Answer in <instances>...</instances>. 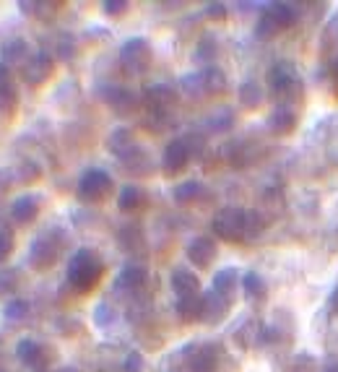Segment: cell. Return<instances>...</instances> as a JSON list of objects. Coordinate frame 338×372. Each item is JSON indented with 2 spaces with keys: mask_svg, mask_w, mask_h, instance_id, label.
<instances>
[{
  "mask_svg": "<svg viewBox=\"0 0 338 372\" xmlns=\"http://www.w3.org/2000/svg\"><path fill=\"white\" fill-rule=\"evenodd\" d=\"M172 289H174L177 299H182V297H198L200 295V282H198V276L190 269H174V273H172Z\"/></svg>",
  "mask_w": 338,
  "mask_h": 372,
  "instance_id": "4fadbf2b",
  "label": "cell"
},
{
  "mask_svg": "<svg viewBox=\"0 0 338 372\" xmlns=\"http://www.w3.org/2000/svg\"><path fill=\"white\" fill-rule=\"evenodd\" d=\"M52 68H55V63H52L50 55H47V52H37V55L29 58V63L24 65V78L29 84L39 86V84H44V81L52 76Z\"/></svg>",
  "mask_w": 338,
  "mask_h": 372,
  "instance_id": "8fae6325",
  "label": "cell"
},
{
  "mask_svg": "<svg viewBox=\"0 0 338 372\" xmlns=\"http://www.w3.org/2000/svg\"><path fill=\"white\" fill-rule=\"evenodd\" d=\"M200 299H203V312H200V321L208 323V325H216V323H221L226 315H229L232 299H229V297H224V295H219L216 289H208Z\"/></svg>",
  "mask_w": 338,
  "mask_h": 372,
  "instance_id": "8992f818",
  "label": "cell"
},
{
  "mask_svg": "<svg viewBox=\"0 0 338 372\" xmlns=\"http://www.w3.org/2000/svg\"><path fill=\"white\" fill-rule=\"evenodd\" d=\"M55 260H57V245L50 243V237H39V240L31 243V247H29V263L34 269L39 271L50 269Z\"/></svg>",
  "mask_w": 338,
  "mask_h": 372,
  "instance_id": "9c48e42d",
  "label": "cell"
},
{
  "mask_svg": "<svg viewBox=\"0 0 338 372\" xmlns=\"http://www.w3.org/2000/svg\"><path fill=\"white\" fill-rule=\"evenodd\" d=\"M112 193V177L104 169H89L78 180V198L86 203H102Z\"/></svg>",
  "mask_w": 338,
  "mask_h": 372,
  "instance_id": "277c9868",
  "label": "cell"
},
{
  "mask_svg": "<svg viewBox=\"0 0 338 372\" xmlns=\"http://www.w3.org/2000/svg\"><path fill=\"white\" fill-rule=\"evenodd\" d=\"M107 146H109V151L117 154L120 159H125L130 151H135V141H133L130 130H125V128L115 130V133L109 136V143H107Z\"/></svg>",
  "mask_w": 338,
  "mask_h": 372,
  "instance_id": "44dd1931",
  "label": "cell"
},
{
  "mask_svg": "<svg viewBox=\"0 0 338 372\" xmlns=\"http://www.w3.org/2000/svg\"><path fill=\"white\" fill-rule=\"evenodd\" d=\"M146 102H148V107L154 110V112H167L169 107L174 104V89L169 86V84H154L151 89L146 91Z\"/></svg>",
  "mask_w": 338,
  "mask_h": 372,
  "instance_id": "5bb4252c",
  "label": "cell"
},
{
  "mask_svg": "<svg viewBox=\"0 0 338 372\" xmlns=\"http://www.w3.org/2000/svg\"><path fill=\"white\" fill-rule=\"evenodd\" d=\"M336 73H338V60H336Z\"/></svg>",
  "mask_w": 338,
  "mask_h": 372,
  "instance_id": "bcb514c9",
  "label": "cell"
},
{
  "mask_svg": "<svg viewBox=\"0 0 338 372\" xmlns=\"http://www.w3.org/2000/svg\"><path fill=\"white\" fill-rule=\"evenodd\" d=\"M187 162H190V146L187 141H172L164 149V156H161V164H164V172L167 175H177L180 169L187 167Z\"/></svg>",
  "mask_w": 338,
  "mask_h": 372,
  "instance_id": "ba28073f",
  "label": "cell"
},
{
  "mask_svg": "<svg viewBox=\"0 0 338 372\" xmlns=\"http://www.w3.org/2000/svg\"><path fill=\"white\" fill-rule=\"evenodd\" d=\"M237 284H239V273H237L234 266H226V269L216 271V276H213V289H216L219 295L229 297V299H232Z\"/></svg>",
  "mask_w": 338,
  "mask_h": 372,
  "instance_id": "ac0fdd59",
  "label": "cell"
},
{
  "mask_svg": "<svg viewBox=\"0 0 338 372\" xmlns=\"http://www.w3.org/2000/svg\"><path fill=\"white\" fill-rule=\"evenodd\" d=\"M60 372H76V370H60Z\"/></svg>",
  "mask_w": 338,
  "mask_h": 372,
  "instance_id": "f6af8a7d",
  "label": "cell"
},
{
  "mask_svg": "<svg viewBox=\"0 0 338 372\" xmlns=\"http://www.w3.org/2000/svg\"><path fill=\"white\" fill-rule=\"evenodd\" d=\"M200 78H203V91L206 94H221V91L226 89V76H224V71H219V68H206L200 73Z\"/></svg>",
  "mask_w": 338,
  "mask_h": 372,
  "instance_id": "603a6c76",
  "label": "cell"
},
{
  "mask_svg": "<svg viewBox=\"0 0 338 372\" xmlns=\"http://www.w3.org/2000/svg\"><path fill=\"white\" fill-rule=\"evenodd\" d=\"M323 372H338V362H330V364H325Z\"/></svg>",
  "mask_w": 338,
  "mask_h": 372,
  "instance_id": "ee69618b",
  "label": "cell"
},
{
  "mask_svg": "<svg viewBox=\"0 0 338 372\" xmlns=\"http://www.w3.org/2000/svg\"><path fill=\"white\" fill-rule=\"evenodd\" d=\"M39 177V169L31 164V162H24L21 164V180L24 182H29V180H37Z\"/></svg>",
  "mask_w": 338,
  "mask_h": 372,
  "instance_id": "60d3db41",
  "label": "cell"
},
{
  "mask_svg": "<svg viewBox=\"0 0 338 372\" xmlns=\"http://www.w3.org/2000/svg\"><path fill=\"white\" fill-rule=\"evenodd\" d=\"M239 102L247 110H255L260 102H263V89L258 86V81H245L239 86Z\"/></svg>",
  "mask_w": 338,
  "mask_h": 372,
  "instance_id": "cb8c5ba5",
  "label": "cell"
},
{
  "mask_svg": "<svg viewBox=\"0 0 338 372\" xmlns=\"http://www.w3.org/2000/svg\"><path fill=\"white\" fill-rule=\"evenodd\" d=\"M190 370L193 372H216V354L211 349H200L195 351V357L190 360Z\"/></svg>",
  "mask_w": 338,
  "mask_h": 372,
  "instance_id": "d4e9b609",
  "label": "cell"
},
{
  "mask_svg": "<svg viewBox=\"0 0 338 372\" xmlns=\"http://www.w3.org/2000/svg\"><path fill=\"white\" fill-rule=\"evenodd\" d=\"M125 372H143V357L138 351H130L125 360Z\"/></svg>",
  "mask_w": 338,
  "mask_h": 372,
  "instance_id": "f35d334b",
  "label": "cell"
},
{
  "mask_svg": "<svg viewBox=\"0 0 338 372\" xmlns=\"http://www.w3.org/2000/svg\"><path fill=\"white\" fill-rule=\"evenodd\" d=\"M265 230V221L260 219L258 211H247V237H255Z\"/></svg>",
  "mask_w": 338,
  "mask_h": 372,
  "instance_id": "836d02e7",
  "label": "cell"
},
{
  "mask_svg": "<svg viewBox=\"0 0 338 372\" xmlns=\"http://www.w3.org/2000/svg\"><path fill=\"white\" fill-rule=\"evenodd\" d=\"M242 292L250 302H263L265 299V292H268V286H265V279L260 276L258 271H247L245 276H242Z\"/></svg>",
  "mask_w": 338,
  "mask_h": 372,
  "instance_id": "2e32d148",
  "label": "cell"
},
{
  "mask_svg": "<svg viewBox=\"0 0 338 372\" xmlns=\"http://www.w3.org/2000/svg\"><path fill=\"white\" fill-rule=\"evenodd\" d=\"M216 253L219 250H216V243L211 237H195L193 243L187 245V258L198 269H208L216 260Z\"/></svg>",
  "mask_w": 338,
  "mask_h": 372,
  "instance_id": "30bf717a",
  "label": "cell"
},
{
  "mask_svg": "<svg viewBox=\"0 0 338 372\" xmlns=\"http://www.w3.org/2000/svg\"><path fill=\"white\" fill-rule=\"evenodd\" d=\"M3 55H5L8 63H21V60H26V55H29V47H26L24 39H11L3 47Z\"/></svg>",
  "mask_w": 338,
  "mask_h": 372,
  "instance_id": "f1b7e54d",
  "label": "cell"
},
{
  "mask_svg": "<svg viewBox=\"0 0 338 372\" xmlns=\"http://www.w3.org/2000/svg\"><path fill=\"white\" fill-rule=\"evenodd\" d=\"M5 86H11V71H8V65H0V89H5Z\"/></svg>",
  "mask_w": 338,
  "mask_h": 372,
  "instance_id": "b9f144b4",
  "label": "cell"
},
{
  "mask_svg": "<svg viewBox=\"0 0 338 372\" xmlns=\"http://www.w3.org/2000/svg\"><path fill=\"white\" fill-rule=\"evenodd\" d=\"M182 86H185V91L187 94H206L203 91V78H200V73H195V76H185L182 78Z\"/></svg>",
  "mask_w": 338,
  "mask_h": 372,
  "instance_id": "d590c367",
  "label": "cell"
},
{
  "mask_svg": "<svg viewBox=\"0 0 338 372\" xmlns=\"http://www.w3.org/2000/svg\"><path fill=\"white\" fill-rule=\"evenodd\" d=\"M104 263L102 258L96 256L89 247L76 250V256L68 263V282L76 292H89L91 286H96V282L102 279Z\"/></svg>",
  "mask_w": 338,
  "mask_h": 372,
  "instance_id": "6da1fadb",
  "label": "cell"
},
{
  "mask_svg": "<svg viewBox=\"0 0 338 372\" xmlns=\"http://www.w3.org/2000/svg\"><path fill=\"white\" fill-rule=\"evenodd\" d=\"M18 284V273L13 269H3L0 271V292H13Z\"/></svg>",
  "mask_w": 338,
  "mask_h": 372,
  "instance_id": "e575fe53",
  "label": "cell"
},
{
  "mask_svg": "<svg viewBox=\"0 0 338 372\" xmlns=\"http://www.w3.org/2000/svg\"><path fill=\"white\" fill-rule=\"evenodd\" d=\"M268 86L278 102H297L304 97V84L289 63H278L268 71Z\"/></svg>",
  "mask_w": 338,
  "mask_h": 372,
  "instance_id": "7a4b0ae2",
  "label": "cell"
},
{
  "mask_svg": "<svg viewBox=\"0 0 338 372\" xmlns=\"http://www.w3.org/2000/svg\"><path fill=\"white\" fill-rule=\"evenodd\" d=\"M206 11H208V16L216 18V21H224V18H226V5H224V3H211Z\"/></svg>",
  "mask_w": 338,
  "mask_h": 372,
  "instance_id": "ab89813d",
  "label": "cell"
},
{
  "mask_svg": "<svg viewBox=\"0 0 338 372\" xmlns=\"http://www.w3.org/2000/svg\"><path fill=\"white\" fill-rule=\"evenodd\" d=\"M211 227L224 243H239L247 237V211L237 208V206H226V208L216 211Z\"/></svg>",
  "mask_w": 338,
  "mask_h": 372,
  "instance_id": "3957f363",
  "label": "cell"
},
{
  "mask_svg": "<svg viewBox=\"0 0 338 372\" xmlns=\"http://www.w3.org/2000/svg\"><path fill=\"white\" fill-rule=\"evenodd\" d=\"M39 214V195H21L11 203V216L18 224H29L34 221Z\"/></svg>",
  "mask_w": 338,
  "mask_h": 372,
  "instance_id": "9a60e30c",
  "label": "cell"
},
{
  "mask_svg": "<svg viewBox=\"0 0 338 372\" xmlns=\"http://www.w3.org/2000/svg\"><path fill=\"white\" fill-rule=\"evenodd\" d=\"M200 193H203V185H200V182H195V180H190V182H182V185H177L172 195H174V201H177V203H190V201H195Z\"/></svg>",
  "mask_w": 338,
  "mask_h": 372,
  "instance_id": "4316f807",
  "label": "cell"
},
{
  "mask_svg": "<svg viewBox=\"0 0 338 372\" xmlns=\"http://www.w3.org/2000/svg\"><path fill=\"white\" fill-rule=\"evenodd\" d=\"M16 354H18V360L24 362L29 370H44V367L50 364V351H47V347H42L34 338L18 341Z\"/></svg>",
  "mask_w": 338,
  "mask_h": 372,
  "instance_id": "52a82bcc",
  "label": "cell"
},
{
  "mask_svg": "<svg viewBox=\"0 0 338 372\" xmlns=\"http://www.w3.org/2000/svg\"><path fill=\"white\" fill-rule=\"evenodd\" d=\"M16 102H18V97H16L13 84L5 86V89H0V115H11L13 110H16Z\"/></svg>",
  "mask_w": 338,
  "mask_h": 372,
  "instance_id": "1f68e13d",
  "label": "cell"
},
{
  "mask_svg": "<svg viewBox=\"0 0 338 372\" xmlns=\"http://www.w3.org/2000/svg\"><path fill=\"white\" fill-rule=\"evenodd\" d=\"M26 315H29V302L26 299H11L5 305V318L8 321H24Z\"/></svg>",
  "mask_w": 338,
  "mask_h": 372,
  "instance_id": "f546056e",
  "label": "cell"
},
{
  "mask_svg": "<svg viewBox=\"0 0 338 372\" xmlns=\"http://www.w3.org/2000/svg\"><path fill=\"white\" fill-rule=\"evenodd\" d=\"M117 318V312L107 302H102V305H96V310H94V321H96V325H109V323Z\"/></svg>",
  "mask_w": 338,
  "mask_h": 372,
  "instance_id": "d6a6232c",
  "label": "cell"
},
{
  "mask_svg": "<svg viewBox=\"0 0 338 372\" xmlns=\"http://www.w3.org/2000/svg\"><path fill=\"white\" fill-rule=\"evenodd\" d=\"M200 312H203V299H200V295L177 299V315H180L182 323L200 321Z\"/></svg>",
  "mask_w": 338,
  "mask_h": 372,
  "instance_id": "ffe728a7",
  "label": "cell"
},
{
  "mask_svg": "<svg viewBox=\"0 0 338 372\" xmlns=\"http://www.w3.org/2000/svg\"><path fill=\"white\" fill-rule=\"evenodd\" d=\"M120 63H122V68H125L128 73H133V76L146 73L148 65H151V45L143 37L128 39V42L122 45V50H120Z\"/></svg>",
  "mask_w": 338,
  "mask_h": 372,
  "instance_id": "5b68a950",
  "label": "cell"
},
{
  "mask_svg": "<svg viewBox=\"0 0 338 372\" xmlns=\"http://www.w3.org/2000/svg\"><path fill=\"white\" fill-rule=\"evenodd\" d=\"M281 32V26L276 24V18H273L271 13L265 11L263 16L258 18V26H255V34H258L260 39H273L276 34Z\"/></svg>",
  "mask_w": 338,
  "mask_h": 372,
  "instance_id": "83f0119b",
  "label": "cell"
},
{
  "mask_svg": "<svg viewBox=\"0 0 338 372\" xmlns=\"http://www.w3.org/2000/svg\"><path fill=\"white\" fill-rule=\"evenodd\" d=\"M294 128H297V115H294L291 107L278 104L271 115H268V130H271L273 136H289Z\"/></svg>",
  "mask_w": 338,
  "mask_h": 372,
  "instance_id": "7c38bea8",
  "label": "cell"
},
{
  "mask_svg": "<svg viewBox=\"0 0 338 372\" xmlns=\"http://www.w3.org/2000/svg\"><path fill=\"white\" fill-rule=\"evenodd\" d=\"M265 11L271 13L273 18H276V24L281 26V29H289V26L297 24V5H291V3H271V5H265Z\"/></svg>",
  "mask_w": 338,
  "mask_h": 372,
  "instance_id": "d6986e66",
  "label": "cell"
},
{
  "mask_svg": "<svg viewBox=\"0 0 338 372\" xmlns=\"http://www.w3.org/2000/svg\"><path fill=\"white\" fill-rule=\"evenodd\" d=\"M317 370V362H315V357L312 354H297L294 360H291V364H289V372H315Z\"/></svg>",
  "mask_w": 338,
  "mask_h": 372,
  "instance_id": "4dcf8cb0",
  "label": "cell"
},
{
  "mask_svg": "<svg viewBox=\"0 0 338 372\" xmlns=\"http://www.w3.org/2000/svg\"><path fill=\"white\" fill-rule=\"evenodd\" d=\"M146 282H148V273H146V269L143 266H125L122 269V273H120V279H117V284L122 286V289H130V292H138V289H143L146 286Z\"/></svg>",
  "mask_w": 338,
  "mask_h": 372,
  "instance_id": "e0dca14e",
  "label": "cell"
},
{
  "mask_svg": "<svg viewBox=\"0 0 338 372\" xmlns=\"http://www.w3.org/2000/svg\"><path fill=\"white\" fill-rule=\"evenodd\" d=\"M128 11V3L125 0H112V3H104V13L107 16H122Z\"/></svg>",
  "mask_w": 338,
  "mask_h": 372,
  "instance_id": "74e56055",
  "label": "cell"
},
{
  "mask_svg": "<svg viewBox=\"0 0 338 372\" xmlns=\"http://www.w3.org/2000/svg\"><path fill=\"white\" fill-rule=\"evenodd\" d=\"M109 104L115 107L120 115H128L130 110L135 107V97L125 89H112V94H109Z\"/></svg>",
  "mask_w": 338,
  "mask_h": 372,
  "instance_id": "484cf974",
  "label": "cell"
},
{
  "mask_svg": "<svg viewBox=\"0 0 338 372\" xmlns=\"http://www.w3.org/2000/svg\"><path fill=\"white\" fill-rule=\"evenodd\" d=\"M330 310L338 315V286L333 289V295H330Z\"/></svg>",
  "mask_w": 338,
  "mask_h": 372,
  "instance_id": "7bdbcfd3",
  "label": "cell"
},
{
  "mask_svg": "<svg viewBox=\"0 0 338 372\" xmlns=\"http://www.w3.org/2000/svg\"><path fill=\"white\" fill-rule=\"evenodd\" d=\"M143 203H146V193H143L138 185H125V188L120 190L117 206H120L122 211H135V208H141Z\"/></svg>",
  "mask_w": 338,
  "mask_h": 372,
  "instance_id": "7402d4cb",
  "label": "cell"
},
{
  "mask_svg": "<svg viewBox=\"0 0 338 372\" xmlns=\"http://www.w3.org/2000/svg\"><path fill=\"white\" fill-rule=\"evenodd\" d=\"M11 250H13V234L5 230H0V263L11 256Z\"/></svg>",
  "mask_w": 338,
  "mask_h": 372,
  "instance_id": "8d00e7d4",
  "label": "cell"
}]
</instances>
